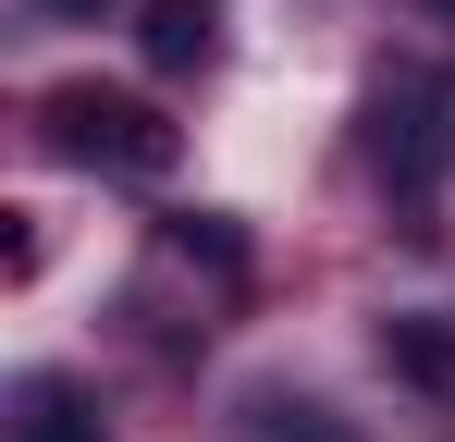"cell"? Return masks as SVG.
Masks as SVG:
<instances>
[{
  "label": "cell",
  "instance_id": "1",
  "mask_svg": "<svg viewBox=\"0 0 455 442\" xmlns=\"http://www.w3.org/2000/svg\"><path fill=\"white\" fill-rule=\"evenodd\" d=\"M37 123H50V147L62 160H86V172H124V185H160L172 172V123H160L136 86H50L37 99Z\"/></svg>",
  "mask_w": 455,
  "mask_h": 442
},
{
  "label": "cell",
  "instance_id": "4",
  "mask_svg": "<svg viewBox=\"0 0 455 442\" xmlns=\"http://www.w3.org/2000/svg\"><path fill=\"white\" fill-rule=\"evenodd\" d=\"M12 442H99V406L37 368V381H12Z\"/></svg>",
  "mask_w": 455,
  "mask_h": 442
},
{
  "label": "cell",
  "instance_id": "3",
  "mask_svg": "<svg viewBox=\"0 0 455 442\" xmlns=\"http://www.w3.org/2000/svg\"><path fill=\"white\" fill-rule=\"evenodd\" d=\"M381 368H394V381H419V393H455V320H431V307L381 320Z\"/></svg>",
  "mask_w": 455,
  "mask_h": 442
},
{
  "label": "cell",
  "instance_id": "2",
  "mask_svg": "<svg viewBox=\"0 0 455 442\" xmlns=\"http://www.w3.org/2000/svg\"><path fill=\"white\" fill-rule=\"evenodd\" d=\"M370 160H381V185L406 209H431V185H443V160H455V123H443V86L431 74H394L370 99Z\"/></svg>",
  "mask_w": 455,
  "mask_h": 442
},
{
  "label": "cell",
  "instance_id": "5",
  "mask_svg": "<svg viewBox=\"0 0 455 442\" xmlns=\"http://www.w3.org/2000/svg\"><path fill=\"white\" fill-rule=\"evenodd\" d=\"M210 50H222V12L210 0H148V62L160 74H197Z\"/></svg>",
  "mask_w": 455,
  "mask_h": 442
},
{
  "label": "cell",
  "instance_id": "7",
  "mask_svg": "<svg viewBox=\"0 0 455 442\" xmlns=\"http://www.w3.org/2000/svg\"><path fill=\"white\" fill-rule=\"evenodd\" d=\"M37 12H62V25H111L124 0H37Z\"/></svg>",
  "mask_w": 455,
  "mask_h": 442
},
{
  "label": "cell",
  "instance_id": "6",
  "mask_svg": "<svg viewBox=\"0 0 455 442\" xmlns=\"http://www.w3.org/2000/svg\"><path fill=\"white\" fill-rule=\"evenodd\" d=\"M259 442H345L332 406H259Z\"/></svg>",
  "mask_w": 455,
  "mask_h": 442
}]
</instances>
